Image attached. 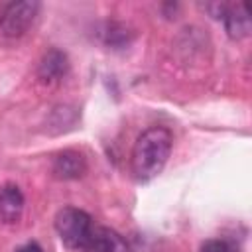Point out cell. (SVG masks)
<instances>
[{"label":"cell","instance_id":"3957f363","mask_svg":"<svg viewBox=\"0 0 252 252\" xmlns=\"http://www.w3.org/2000/svg\"><path fill=\"white\" fill-rule=\"evenodd\" d=\"M41 4L35 0H22V2H10L0 10V33L16 39L22 37L30 26L33 24Z\"/></svg>","mask_w":252,"mask_h":252},{"label":"cell","instance_id":"9c48e42d","mask_svg":"<svg viewBox=\"0 0 252 252\" xmlns=\"http://www.w3.org/2000/svg\"><path fill=\"white\" fill-rule=\"evenodd\" d=\"M199 252H238V246L228 238H211L201 244Z\"/></svg>","mask_w":252,"mask_h":252},{"label":"cell","instance_id":"277c9868","mask_svg":"<svg viewBox=\"0 0 252 252\" xmlns=\"http://www.w3.org/2000/svg\"><path fill=\"white\" fill-rule=\"evenodd\" d=\"M219 14L215 18H220L224 22L226 33L232 39H242L250 33V12L248 4L238 2V4H217Z\"/></svg>","mask_w":252,"mask_h":252},{"label":"cell","instance_id":"7a4b0ae2","mask_svg":"<svg viewBox=\"0 0 252 252\" xmlns=\"http://www.w3.org/2000/svg\"><path fill=\"white\" fill-rule=\"evenodd\" d=\"M93 224L94 222H93L91 215L77 207H63L57 211V215L53 219V226H55L61 242L73 250H85V244L89 240Z\"/></svg>","mask_w":252,"mask_h":252},{"label":"cell","instance_id":"6da1fadb","mask_svg":"<svg viewBox=\"0 0 252 252\" xmlns=\"http://www.w3.org/2000/svg\"><path fill=\"white\" fill-rule=\"evenodd\" d=\"M173 146V136L163 126H150L144 130L132 148L130 169L138 181H150L165 167Z\"/></svg>","mask_w":252,"mask_h":252},{"label":"cell","instance_id":"ba28073f","mask_svg":"<svg viewBox=\"0 0 252 252\" xmlns=\"http://www.w3.org/2000/svg\"><path fill=\"white\" fill-rule=\"evenodd\" d=\"M67 71H69V59L59 49H49L37 65V77L45 83L61 81L67 75Z\"/></svg>","mask_w":252,"mask_h":252},{"label":"cell","instance_id":"5b68a950","mask_svg":"<svg viewBox=\"0 0 252 252\" xmlns=\"http://www.w3.org/2000/svg\"><path fill=\"white\" fill-rule=\"evenodd\" d=\"M85 252H132V250L126 238L114 228L93 224V230L85 244Z\"/></svg>","mask_w":252,"mask_h":252},{"label":"cell","instance_id":"52a82bcc","mask_svg":"<svg viewBox=\"0 0 252 252\" xmlns=\"http://www.w3.org/2000/svg\"><path fill=\"white\" fill-rule=\"evenodd\" d=\"M24 193L16 183L0 185V222L16 224L24 213Z\"/></svg>","mask_w":252,"mask_h":252},{"label":"cell","instance_id":"30bf717a","mask_svg":"<svg viewBox=\"0 0 252 252\" xmlns=\"http://www.w3.org/2000/svg\"><path fill=\"white\" fill-rule=\"evenodd\" d=\"M14 252H43V248L37 242H26V244L18 246Z\"/></svg>","mask_w":252,"mask_h":252},{"label":"cell","instance_id":"8992f818","mask_svg":"<svg viewBox=\"0 0 252 252\" xmlns=\"http://www.w3.org/2000/svg\"><path fill=\"white\" fill-rule=\"evenodd\" d=\"M51 171L57 179H79L87 173V159L77 150H63L53 158Z\"/></svg>","mask_w":252,"mask_h":252}]
</instances>
